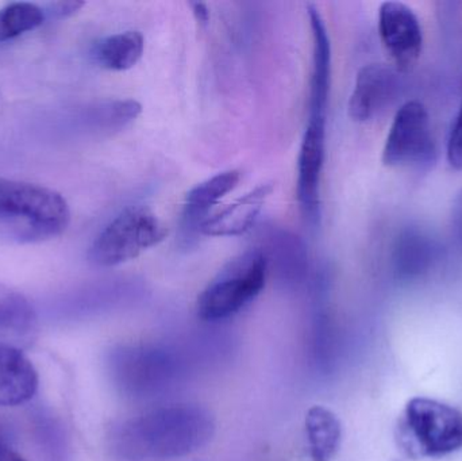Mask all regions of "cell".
I'll return each mask as SVG.
<instances>
[{
  "label": "cell",
  "mask_w": 462,
  "mask_h": 461,
  "mask_svg": "<svg viewBox=\"0 0 462 461\" xmlns=\"http://www.w3.org/2000/svg\"><path fill=\"white\" fill-rule=\"evenodd\" d=\"M70 222L67 200L60 192L0 178V238L37 244L59 237Z\"/></svg>",
  "instance_id": "2"
},
{
  "label": "cell",
  "mask_w": 462,
  "mask_h": 461,
  "mask_svg": "<svg viewBox=\"0 0 462 461\" xmlns=\"http://www.w3.org/2000/svg\"><path fill=\"white\" fill-rule=\"evenodd\" d=\"M38 375L29 359L10 344L0 343V406H18L34 397Z\"/></svg>",
  "instance_id": "12"
},
{
  "label": "cell",
  "mask_w": 462,
  "mask_h": 461,
  "mask_svg": "<svg viewBox=\"0 0 462 461\" xmlns=\"http://www.w3.org/2000/svg\"><path fill=\"white\" fill-rule=\"evenodd\" d=\"M143 107L133 99L113 100L84 108L79 116L80 130L89 134L110 135L138 118Z\"/></svg>",
  "instance_id": "16"
},
{
  "label": "cell",
  "mask_w": 462,
  "mask_h": 461,
  "mask_svg": "<svg viewBox=\"0 0 462 461\" xmlns=\"http://www.w3.org/2000/svg\"><path fill=\"white\" fill-rule=\"evenodd\" d=\"M168 230L152 211L129 207L122 211L95 238L88 259L97 267H116L159 245Z\"/></svg>",
  "instance_id": "6"
},
{
  "label": "cell",
  "mask_w": 462,
  "mask_h": 461,
  "mask_svg": "<svg viewBox=\"0 0 462 461\" xmlns=\"http://www.w3.org/2000/svg\"><path fill=\"white\" fill-rule=\"evenodd\" d=\"M192 13L199 23L206 24L210 21V10L205 3L195 2L191 3Z\"/></svg>",
  "instance_id": "25"
},
{
  "label": "cell",
  "mask_w": 462,
  "mask_h": 461,
  "mask_svg": "<svg viewBox=\"0 0 462 461\" xmlns=\"http://www.w3.org/2000/svg\"><path fill=\"white\" fill-rule=\"evenodd\" d=\"M398 70L384 64L364 67L350 95L349 114L355 121L368 122L384 113L401 91Z\"/></svg>",
  "instance_id": "9"
},
{
  "label": "cell",
  "mask_w": 462,
  "mask_h": 461,
  "mask_svg": "<svg viewBox=\"0 0 462 461\" xmlns=\"http://www.w3.org/2000/svg\"><path fill=\"white\" fill-rule=\"evenodd\" d=\"M448 160L455 170L462 171V105L448 141Z\"/></svg>",
  "instance_id": "22"
},
{
  "label": "cell",
  "mask_w": 462,
  "mask_h": 461,
  "mask_svg": "<svg viewBox=\"0 0 462 461\" xmlns=\"http://www.w3.org/2000/svg\"><path fill=\"white\" fill-rule=\"evenodd\" d=\"M273 191L272 184H261L244 197L225 206L221 210L208 216L200 224L199 233L210 237H229L238 235L250 229L263 203Z\"/></svg>",
  "instance_id": "11"
},
{
  "label": "cell",
  "mask_w": 462,
  "mask_h": 461,
  "mask_svg": "<svg viewBox=\"0 0 462 461\" xmlns=\"http://www.w3.org/2000/svg\"><path fill=\"white\" fill-rule=\"evenodd\" d=\"M34 429L38 446L42 449L46 459L48 461H65L67 446H65L64 430H62L61 425L51 416L38 413L34 420Z\"/></svg>",
  "instance_id": "21"
},
{
  "label": "cell",
  "mask_w": 462,
  "mask_h": 461,
  "mask_svg": "<svg viewBox=\"0 0 462 461\" xmlns=\"http://www.w3.org/2000/svg\"><path fill=\"white\" fill-rule=\"evenodd\" d=\"M439 256V246L433 238L417 229L402 233L393 249V268L404 281L423 275L433 267Z\"/></svg>",
  "instance_id": "14"
},
{
  "label": "cell",
  "mask_w": 462,
  "mask_h": 461,
  "mask_svg": "<svg viewBox=\"0 0 462 461\" xmlns=\"http://www.w3.org/2000/svg\"><path fill=\"white\" fill-rule=\"evenodd\" d=\"M46 18V11L34 3L16 2L5 5L0 10V43L38 29Z\"/></svg>",
  "instance_id": "20"
},
{
  "label": "cell",
  "mask_w": 462,
  "mask_h": 461,
  "mask_svg": "<svg viewBox=\"0 0 462 461\" xmlns=\"http://www.w3.org/2000/svg\"><path fill=\"white\" fill-rule=\"evenodd\" d=\"M84 7V2L79 0H68V2L54 3L46 10V15L53 16L54 19H65L78 14Z\"/></svg>",
  "instance_id": "23"
},
{
  "label": "cell",
  "mask_w": 462,
  "mask_h": 461,
  "mask_svg": "<svg viewBox=\"0 0 462 461\" xmlns=\"http://www.w3.org/2000/svg\"><path fill=\"white\" fill-rule=\"evenodd\" d=\"M307 441L314 461H330L341 446V422L323 406L310 409L306 417Z\"/></svg>",
  "instance_id": "18"
},
{
  "label": "cell",
  "mask_w": 462,
  "mask_h": 461,
  "mask_svg": "<svg viewBox=\"0 0 462 461\" xmlns=\"http://www.w3.org/2000/svg\"><path fill=\"white\" fill-rule=\"evenodd\" d=\"M453 230L462 249V191L457 195L453 205Z\"/></svg>",
  "instance_id": "24"
},
{
  "label": "cell",
  "mask_w": 462,
  "mask_h": 461,
  "mask_svg": "<svg viewBox=\"0 0 462 461\" xmlns=\"http://www.w3.org/2000/svg\"><path fill=\"white\" fill-rule=\"evenodd\" d=\"M186 363L181 352L171 346H124L111 351L107 365L111 381L125 397L146 400L179 386Z\"/></svg>",
  "instance_id": "3"
},
{
  "label": "cell",
  "mask_w": 462,
  "mask_h": 461,
  "mask_svg": "<svg viewBox=\"0 0 462 461\" xmlns=\"http://www.w3.org/2000/svg\"><path fill=\"white\" fill-rule=\"evenodd\" d=\"M436 154L430 118L425 106L407 102L399 108L388 133L383 161L390 167L426 164Z\"/></svg>",
  "instance_id": "7"
},
{
  "label": "cell",
  "mask_w": 462,
  "mask_h": 461,
  "mask_svg": "<svg viewBox=\"0 0 462 461\" xmlns=\"http://www.w3.org/2000/svg\"><path fill=\"white\" fill-rule=\"evenodd\" d=\"M266 275L268 260L260 251H247L234 257L200 294V318L218 322L236 316L260 295Z\"/></svg>",
  "instance_id": "4"
},
{
  "label": "cell",
  "mask_w": 462,
  "mask_h": 461,
  "mask_svg": "<svg viewBox=\"0 0 462 461\" xmlns=\"http://www.w3.org/2000/svg\"><path fill=\"white\" fill-rule=\"evenodd\" d=\"M314 38V65H312L310 114L326 115L331 78V45L325 22L314 5L307 7Z\"/></svg>",
  "instance_id": "13"
},
{
  "label": "cell",
  "mask_w": 462,
  "mask_h": 461,
  "mask_svg": "<svg viewBox=\"0 0 462 461\" xmlns=\"http://www.w3.org/2000/svg\"><path fill=\"white\" fill-rule=\"evenodd\" d=\"M239 179L241 173L238 171H226L194 187L187 194L184 205V227L189 230L197 227L199 232L200 224L208 218V211L238 186Z\"/></svg>",
  "instance_id": "15"
},
{
  "label": "cell",
  "mask_w": 462,
  "mask_h": 461,
  "mask_svg": "<svg viewBox=\"0 0 462 461\" xmlns=\"http://www.w3.org/2000/svg\"><path fill=\"white\" fill-rule=\"evenodd\" d=\"M37 327V314L24 295L0 284V335L26 337Z\"/></svg>",
  "instance_id": "19"
},
{
  "label": "cell",
  "mask_w": 462,
  "mask_h": 461,
  "mask_svg": "<svg viewBox=\"0 0 462 461\" xmlns=\"http://www.w3.org/2000/svg\"><path fill=\"white\" fill-rule=\"evenodd\" d=\"M326 115L310 114L298 157V202L312 224L320 218V176L325 162Z\"/></svg>",
  "instance_id": "8"
},
{
  "label": "cell",
  "mask_w": 462,
  "mask_h": 461,
  "mask_svg": "<svg viewBox=\"0 0 462 461\" xmlns=\"http://www.w3.org/2000/svg\"><path fill=\"white\" fill-rule=\"evenodd\" d=\"M379 32L388 53L402 68L409 67L422 51L423 34L414 11L401 2L383 3Z\"/></svg>",
  "instance_id": "10"
},
{
  "label": "cell",
  "mask_w": 462,
  "mask_h": 461,
  "mask_svg": "<svg viewBox=\"0 0 462 461\" xmlns=\"http://www.w3.org/2000/svg\"><path fill=\"white\" fill-rule=\"evenodd\" d=\"M214 430V417L203 406H162L114 425L107 448L116 461H171L205 447Z\"/></svg>",
  "instance_id": "1"
},
{
  "label": "cell",
  "mask_w": 462,
  "mask_h": 461,
  "mask_svg": "<svg viewBox=\"0 0 462 461\" xmlns=\"http://www.w3.org/2000/svg\"><path fill=\"white\" fill-rule=\"evenodd\" d=\"M402 446L415 456L444 457L462 448V413L431 398H412L399 428Z\"/></svg>",
  "instance_id": "5"
},
{
  "label": "cell",
  "mask_w": 462,
  "mask_h": 461,
  "mask_svg": "<svg viewBox=\"0 0 462 461\" xmlns=\"http://www.w3.org/2000/svg\"><path fill=\"white\" fill-rule=\"evenodd\" d=\"M0 461H26L8 447L3 433H0Z\"/></svg>",
  "instance_id": "26"
},
{
  "label": "cell",
  "mask_w": 462,
  "mask_h": 461,
  "mask_svg": "<svg viewBox=\"0 0 462 461\" xmlns=\"http://www.w3.org/2000/svg\"><path fill=\"white\" fill-rule=\"evenodd\" d=\"M145 51V40L140 32H118L100 40L94 46V59L100 67L106 69L122 70L132 69L143 59Z\"/></svg>",
  "instance_id": "17"
}]
</instances>
